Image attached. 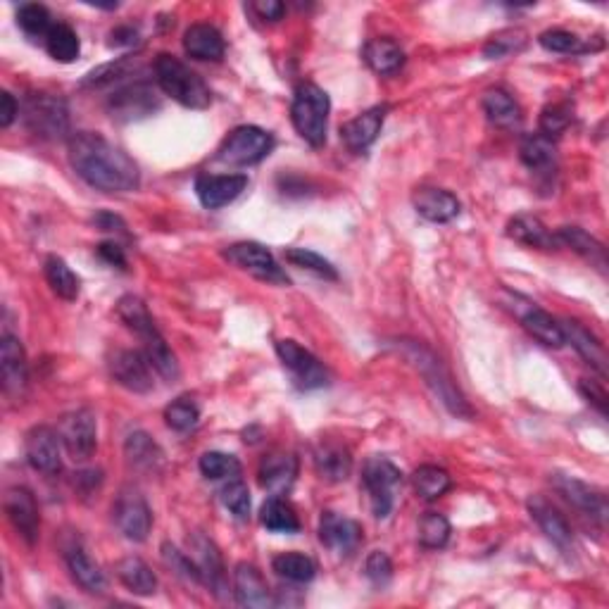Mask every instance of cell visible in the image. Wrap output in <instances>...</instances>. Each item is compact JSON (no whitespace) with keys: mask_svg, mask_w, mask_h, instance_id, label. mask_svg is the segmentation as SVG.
I'll use <instances>...</instances> for the list:
<instances>
[{"mask_svg":"<svg viewBox=\"0 0 609 609\" xmlns=\"http://www.w3.org/2000/svg\"><path fill=\"white\" fill-rule=\"evenodd\" d=\"M67 158L77 177L103 193H129L141 184V172L122 148L96 131H77L67 138Z\"/></svg>","mask_w":609,"mask_h":609,"instance_id":"6da1fadb","label":"cell"},{"mask_svg":"<svg viewBox=\"0 0 609 609\" xmlns=\"http://www.w3.org/2000/svg\"><path fill=\"white\" fill-rule=\"evenodd\" d=\"M393 345L398 348V353L403 355L419 374H422L426 386H429L433 395H436V398L445 405V410H448L450 414H455L457 419L474 417L472 405L467 403V398H464L460 388H457L455 381H452V376L448 369H445V364L438 360L436 355H433V350H429L426 345L417 343V341H395Z\"/></svg>","mask_w":609,"mask_h":609,"instance_id":"7a4b0ae2","label":"cell"},{"mask_svg":"<svg viewBox=\"0 0 609 609\" xmlns=\"http://www.w3.org/2000/svg\"><path fill=\"white\" fill-rule=\"evenodd\" d=\"M153 69L158 89L165 93V96L177 100L179 105L191 110L210 108L212 93L207 89V84L179 58H174V55L169 53H160L158 58H155Z\"/></svg>","mask_w":609,"mask_h":609,"instance_id":"3957f363","label":"cell"},{"mask_svg":"<svg viewBox=\"0 0 609 609\" xmlns=\"http://www.w3.org/2000/svg\"><path fill=\"white\" fill-rule=\"evenodd\" d=\"M331 100L322 86L305 81L293 93L291 119L293 127L303 141L312 148H322L326 143V129H329Z\"/></svg>","mask_w":609,"mask_h":609,"instance_id":"277c9868","label":"cell"},{"mask_svg":"<svg viewBox=\"0 0 609 609\" xmlns=\"http://www.w3.org/2000/svg\"><path fill=\"white\" fill-rule=\"evenodd\" d=\"M20 115L24 119V127L34 136L46 138V141H62V138L72 136L69 134V108L58 96L31 93L24 98Z\"/></svg>","mask_w":609,"mask_h":609,"instance_id":"5b68a950","label":"cell"},{"mask_svg":"<svg viewBox=\"0 0 609 609\" xmlns=\"http://www.w3.org/2000/svg\"><path fill=\"white\" fill-rule=\"evenodd\" d=\"M162 100L160 93L150 81L134 79L129 84H122L105 100V110L119 124L141 122V119L153 117L160 110Z\"/></svg>","mask_w":609,"mask_h":609,"instance_id":"8992f818","label":"cell"},{"mask_svg":"<svg viewBox=\"0 0 609 609\" xmlns=\"http://www.w3.org/2000/svg\"><path fill=\"white\" fill-rule=\"evenodd\" d=\"M403 483L400 472L388 457H369L362 467V486L369 495V505L376 519H386L395 505V491Z\"/></svg>","mask_w":609,"mask_h":609,"instance_id":"52a82bcc","label":"cell"},{"mask_svg":"<svg viewBox=\"0 0 609 609\" xmlns=\"http://www.w3.org/2000/svg\"><path fill=\"white\" fill-rule=\"evenodd\" d=\"M272 148L274 136L269 131L253 127V124H243L224 138L217 150V160L231 167H250L265 160Z\"/></svg>","mask_w":609,"mask_h":609,"instance_id":"ba28073f","label":"cell"},{"mask_svg":"<svg viewBox=\"0 0 609 609\" xmlns=\"http://www.w3.org/2000/svg\"><path fill=\"white\" fill-rule=\"evenodd\" d=\"M276 355H279L284 369L293 376V384L300 391H317V388L329 386L331 376L329 369L324 367V362L303 348L300 343L284 338V341H276Z\"/></svg>","mask_w":609,"mask_h":609,"instance_id":"9c48e42d","label":"cell"},{"mask_svg":"<svg viewBox=\"0 0 609 609\" xmlns=\"http://www.w3.org/2000/svg\"><path fill=\"white\" fill-rule=\"evenodd\" d=\"M60 441L65 445L67 455L74 462L91 460L93 452L98 448V422L96 414L89 407H79V410L67 412L60 419Z\"/></svg>","mask_w":609,"mask_h":609,"instance_id":"30bf717a","label":"cell"},{"mask_svg":"<svg viewBox=\"0 0 609 609\" xmlns=\"http://www.w3.org/2000/svg\"><path fill=\"white\" fill-rule=\"evenodd\" d=\"M224 257L231 262V265L243 269V272L253 274L255 279L267 281V284H276V286L291 284V279H288L284 269H281L279 262L274 260V255L269 253L262 243L255 241L234 243V246L224 250Z\"/></svg>","mask_w":609,"mask_h":609,"instance_id":"8fae6325","label":"cell"},{"mask_svg":"<svg viewBox=\"0 0 609 609\" xmlns=\"http://www.w3.org/2000/svg\"><path fill=\"white\" fill-rule=\"evenodd\" d=\"M550 483L571 507H576V510L583 514V517L595 521L598 526H605L609 507L605 493H602L600 488L590 486V483L569 474H552Z\"/></svg>","mask_w":609,"mask_h":609,"instance_id":"7c38bea8","label":"cell"},{"mask_svg":"<svg viewBox=\"0 0 609 609\" xmlns=\"http://www.w3.org/2000/svg\"><path fill=\"white\" fill-rule=\"evenodd\" d=\"M108 369L112 379H115V384L127 388L131 393L143 395L153 391V367H150L143 350H112L108 357Z\"/></svg>","mask_w":609,"mask_h":609,"instance_id":"4fadbf2b","label":"cell"},{"mask_svg":"<svg viewBox=\"0 0 609 609\" xmlns=\"http://www.w3.org/2000/svg\"><path fill=\"white\" fill-rule=\"evenodd\" d=\"M112 512H115V524L124 538L134 543L146 541L150 529H153V512H150L146 498L136 488H124L117 495Z\"/></svg>","mask_w":609,"mask_h":609,"instance_id":"5bb4252c","label":"cell"},{"mask_svg":"<svg viewBox=\"0 0 609 609\" xmlns=\"http://www.w3.org/2000/svg\"><path fill=\"white\" fill-rule=\"evenodd\" d=\"M5 514H8V521L12 524V529L20 533V538L27 545H34L39 541V531H41V514L39 505H36L34 493L24 486H12L5 491L3 500Z\"/></svg>","mask_w":609,"mask_h":609,"instance_id":"9a60e30c","label":"cell"},{"mask_svg":"<svg viewBox=\"0 0 609 609\" xmlns=\"http://www.w3.org/2000/svg\"><path fill=\"white\" fill-rule=\"evenodd\" d=\"M60 433L50 426H34L24 438V455L34 472L55 476L62 472V452Z\"/></svg>","mask_w":609,"mask_h":609,"instance_id":"2e32d148","label":"cell"},{"mask_svg":"<svg viewBox=\"0 0 609 609\" xmlns=\"http://www.w3.org/2000/svg\"><path fill=\"white\" fill-rule=\"evenodd\" d=\"M0 381H3V393L10 400H20L27 391V353H24L20 338L12 334H5L0 341Z\"/></svg>","mask_w":609,"mask_h":609,"instance_id":"e0dca14e","label":"cell"},{"mask_svg":"<svg viewBox=\"0 0 609 609\" xmlns=\"http://www.w3.org/2000/svg\"><path fill=\"white\" fill-rule=\"evenodd\" d=\"M319 541L341 557H350L362 543V526L355 519L338 512H322L319 517Z\"/></svg>","mask_w":609,"mask_h":609,"instance_id":"ac0fdd59","label":"cell"},{"mask_svg":"<svg viewBox=\"0 0 609 609\" xmlns=\"http://www.w3.org/2000/svg\"><path fill=\"white\" fill-rule=\"evenodd\" d=\"M529 514L538 524V529L545 533V538H548L552 545H557L564 555H569V552L574 550V533H571L569 521L564 519V514L557 510L550 500H545L543 495H531Z\"/></svg>","mask_w":609,"mask_h":609,"instance_id":"d6986e66","label":"cell"},{"mask_svg":"<svg viewBox=\"0 0 609 609\" xmlns=\"http://www.w3.org/2000/svg\"><path fill=\"white\" fill-rule=\"evenodd\" d=\"M246 188V174H200L196 179V196L207 210H219L234 203Z\"/></svg>","mask_w":609,"mask_h":609,"instance_id":"ffe728a7","label":"cell"},{"mask_svg":"<svg viewBox=\"0 0 609 609\" xmlns=\"http://www.w3.org/2000/svg\"><path fill=\"white\" fill-rule=\"evenodd\" d=\"M412 205L417 210L419 217H424L426 222L433 224H448L452 219L460 217V200H457L455 193L445 191V188L438 186H422L414 191Z\"/></svg>","mask_w":609,"mask_h":609,"instance_id":"44dd1931","label":"cell"},{"mask_svg":"<svg viewBox=\"0 0 609 609\" xmlns=\"http://www.w3.org/2000/svg\"><path fill=\"white\" fill-rule=\"evenodd\" d=\"M386 112H388L386 105H376V108L364 110L362 115L345 122L341 127V138L345 148H348L350 153H364V150L372 146L381 134V127H384Z\"/></svg>","mask_w":609,"mask_h":609,"instance_id":"7402d4cb","label":"cell"},{"mask_svg":"<svg viewBox=\"0 0 609 609\" xmlns=\"http://www.w3.org/2000/svg\"><path fill=\"white\" fill-rule=\"evenodd\" d=\"M295 476H298V460H295L291 452L284 450L269 452L265 460L260 462V469H257L260 486L272 495H284L291 491Z\"/></svg>","mask_w":609,"mask_h":609,"instance_id":"603a6c76","label":"cell"},{"mask_svg":"<svg viewBox=\"0 0 609 609\" xmlns=\"http://www.w3.org/2000/svg\"><path fill=\"white\" fill-rule=\"evenodd\" d=\"M191 550L196 552V564L200 567V574H203V583L210 586L217 598H224L229 593V583H226L222 552H219L215 541H210L203 533H196L191 538Z\"/></svg>","mask_w":609,"mask_h":609,"instance_id":"cb8c5ba5","label":"cell"},{"mask_svg":"<svg viewBox=\"0 0 609 609\" xmlns=\"http://www.w3.org/2000/svg\"><path fill=\"white\" fill-rule=\"evenodd\" d=\"M234 595H236V602L241 607L265 609V607L274 605L272 593H269V586H267L265 576H262V571L257 569L255 564H248V562L236 564Z\"/></svg>","mask_w":609,"mask_h":609,"instance_id":"d4e9b609","label":"cell"},{"mask_svg":"<svg viewBox=\"0 0 609 609\" xmlns=\"http://www.w3.org/2000/svg\"><path fill=\"white\" fill-rule=\"evenodd\" d=\"M315 469L319 479L341 483L353 472V455L348 445L338 441H322L315 448Z\"/></svg>","mask_w":609,"mask_h":609,"instance_id":"484cf974","label":"cell"},{"mask_svg":"<svg viewBox=\"0 0 609 609\" xmlns=\"http://www.w3.org/2000/svg\"><path fill=\"white\" fill-rule=\"evenodd\" d=\"M562 331H564V341L571 343V348L579 353L583 360H586L590 367L595 369V372L605 376L607 374V353H605V345H602L598 338H595L586 326L576 322V319H564Z\"/></svg>","mask_w":609,"mask_h":609,"instance_id":"4316f807","label":"cell"},{"mask_svg":"<svg viewBox=\"0 0 609 609\" xmlns=\"http://www.w3.org/2000/svg\"><path fill=\"white\" fill-rule=\"evenodd\" d=\"M519 158L533 174H541V177H552V174L557 172L555 141H550L541 131H538V134H526L521 138Z\"/></svg>","mask_w":609,"mask_h":609,"instance_id":"83f0119b","label":"cell"},{"mask_svg":"<svg viewBox=\"0 0 609 609\" xmlns=\"http://www.w3.org/2000/svg\"><path fill=\"white\" fill-rule=\"evenodd\" d=\"M65 562L74 583L89 595H103L108 590V579L105 571L98 567V562L91 560V555L84 548H69L65 552Z\"/></svg>","mask_w":609,"mask_h":609,"instance_id":"f1b7e54d","label":"cell"},{"mask_svg":"<svg viewBox=\"0 0 609 609\" xmlns=\"http://www.w3.org/2000/svg\"><path fill=\"white\" fill-rule=\"evenodd\" d=\"M184 50L193 60L219 62L224 58V36L212 24H191L184 34Z\"/></svg>","mask_w":609,"mask_h":609,"instance_id":"f546056e","label":"cell"},{"mask_svg":"<svg viewBox=\"0 0 609 609\" xmlns=\"http://www.w3.org/2000/svg\"><path fill=\"white\" fill-rule=\"evenodd\" d=\"M507 236H510L512 241L521 243V246L538 250H552L555 246H560L557 236L552 234L541 219L533 215H517L510 219V224H507Z\"/></svg>","mask_w":609,"mask_h":609,"instance_id":"4dcf8cb0","label":"cell"},{"mask_svg":"<svg viewBox=\"0 0 609 609\" xmlns=\"http://www.w3.org/2000/svg\"><path fill=\"white\" fill-rule=\"evenodd\" d=\"M124 452H127V460L131 467L141 469V472L155 474L160 472L162 464H165V452L146 431H134L127 436L124 443Z\"/></svg>","mask_w":609,"mask_h":609,"instance_id":"1f68e13d","label":"cell"},{"mask_svg":"<svg viewBox=\"0 0 609 609\" xmlns=\"http://www.w3.org/2000/svg\"><path fill=\"white\" fill-rule=\"evenodd\" d=\"M362 58L372 72L388 77L405 65V50L393 39H372L362 48Z\"/></svg>","mask_w":609,"mask_h":609,"instance_id":"d6a6232c","label":"cell"},{"mask_svg":"<svg viewBox=\"0 0 609 609\" xmlns=\"http://www.w3.org/2000/svg\"><path fill=\"white\" fill-rule=\"evenodd\" d=\"M519 317H521V326H524L538 343L548 345V348H562V345L567 343L564 341L562 324L552 315H548V312L541 310V307L529 303V307H526Z\"/></svg>","mask_w":609,"mask_h":609,"instance_id":"836d02e7","label":"cell"},{"mask_svg":"<svg viewBox=\"0 0 609 609\" xmlns=\"http://www.w3.org/2000/svg\"><path fill=\"white\" fill-rule=\"evenodd\" d=\"M117 317L122 319V324L127 326L129 331H134V334L141 338V341H146V338H153L155 334H160L158 324H155L153 315L148 312L146 303H143L138 295H122L117 303Z\"/></svg>","mask_w":609,"mask_h":609,"instance_id":"e575fe53","label":"cell"},{"mask_svg":"<svg viewBox=\"0 0 609 609\" xmlns=\"http://www.w3.org/2000/svg\"><path fill=\"white\" fill-rule=\"evenodd\" d=\"M557 241L562 243V246H567L574 250V253H579L583 260H588L590 265H595L600 269V272H605L607 269V250L598 238H593L588 234V231L579 229V226H562L560 231H557Z\"/></svg>","mask_w":609,"mask_h":609,"instance_id":"d590c367","label":"cell"},{"mask_svg":"<svg viewBox=\"0 0 609 609\" xmlns=\"http://www.w3.org/2000/svg\"><path fill=\"white\" fill-rule=\"evenodd\" d=\"M117 579L127 586L134 595H155L158 590V576L153 574V569L148 567L141 557H124V560L117 562Z\"/></svg>","mask_w":609,"mask_h":609,"instance_id":"8d00e7d4","label":"cell"},{"mask_svg":"<svg viewBox=\"0 0 609 609\" xmlns=\"http://www.w3.org/2000/svg\"><path fill=\"white\" fill-rule=\"evenodd\" d=\"M483 112L491 124L500 129H517L521 124V108L505 89H491L481 100Z\"/></svg>","mask_w":609,"mask_h":609,"instance_id":"74e56055","label":"cell"},{"mask_svg":"<svg viewBox=\"0 0 609 609\" xmlns=\"http://www.w3.org/2000/svg\"><path fill=\"white\" fill-rule=\"evenodd\" d=\"M43 274H46L48 286L53 288V293L58 298L67 300V303H74L81 293V281L79 276L72 272V267L67 265L65 260L58 255H48L46 262H43Z\"/></svg>","mask_w":609,"mask_h":609,"instance_id":"f35d334b","label":"cell"},{"mask_svg":"<svg viewBox=\"0 0 609 609\" xmlns=\"http://www.w3.org/2000/svg\"><path fill=\"white\" fill-rule=\"evenodd\" d=\"M138 69V58H131V55H124V58H117L112 62H105L96 69H91L84 79H81V86L84 89H105V86H122V81H127L131 77V72Z\"/></svg>","mask_w":609,"mask_h":609,"instance_id":"ab89813d","label":"cell"},{"mask_svg":"<svg viewBox=\"0 0 609 609\" xmlns=\"http://www.w3.org/2000/svg\"><path fill=\"white\" fill-rule=\"evenodd\" d=\"M260 521L267 531L274 533H298L300 531V519L295 514L291 502H286L279 495H272L260 510Z\"/></svg>","mask_w":609,"mask_h":609,"instance_id":"60d3db41","label":"cell"},{"mask_svg":"<svg viewBox=\"0 0 609 609\" xmlns=\"http://www.w3.org/2000/svg\"><path fill=\"white\" fill-rule=\"evenodd\" d=\"M143 343V353H146L150 367L158 372L162 379L169 381V384H174V381L179 379L181 369H179V362H177V355L172 353V348H169L165 336L158 334L153 338H148V341H141Z\"/></svg>","mask_w":609,"mask_h":609,"instance_id":"b9f144b4","label":"cell"},{"mask_svg":"<svg viewBox=\"0 0 609 609\" xmlns=\"http://www.w3.org/2000/svg\"><path fill=\"white\" fill-rule=\"evenodd\" d=\"M272 569L291 583H310L317 576V564L303 552H281L272 560Z\"/></svg>","mask_w":609,"mask_h":609,"instance_id":"7bdbcfd3","label":"cell"},{"mask_svg":"<svg viewBox=\"0 0 609 609\" xmlns=\"http://www.w3.org/2000/svg\"><path fill=\"white\" fill-rule=\"evenodd\" d=\"M46 50L53 60L65 62V65L74 62L81 53V41L77 31L69 27V24H53V29H50L46 36Z\"/></svg>","mask_w":609,"mask_h":609,"instance_id":"ee69618b","label":"cell"},{"mask_svg":"<svg viewBox=\"0 0 609 609\" xmlns=\"http://www.w3.org/2000/svg\"><path fill=\"white\" fill-rule=\"evenodd\" d=\"M412 486H414V491H417L419 498L438 500L441 495L450 491L452 481H450V474L445 472V469L436 467V464H422L419 469H414Z\"/></svg>","mask_w":609,"mask_h":609,"instance_id":"f6af8a7d","label":"cell"},{"mask_svg":"<svg viewBox=\"0 0 609 609\" xmlns=\"http://www.w3.org/2000/svg\"><path fill=\"white\" fill-rule=\"evenodd\" d=\"M529 43V34L524 29L512 27V29H502L498 34L491 36V41L483 46V55L488 60H505L510 58L512 53H521Z\"/></svg>","mask_w":609,"mask_h":609,"instance_id":"bcb514c9","label":"cell"},{"mask_svg":"<svg viewBox=\"0 0 609 609\" xmlns=\"http://www.w3.org/2000/svg\"><path fill=\"white\" fill-rule=\"evenodd\" d=\"M198 467L200 474L212 481H222V479L229 481L241 476V462H238V457L229 455V452H219V450L205 452V455L200 457Z\"/></svg>","mask_w":609,"mask_h":609,"instance_id":"7dc6e473","label":"cell"},{"mask_svg":"<svg viewBox=\"0 0 609 609\" xmlns=\"http://www.w3.org/2000/svg\"><path fill=\"white\" fill-rule=\"evenodd\" d=\"M284 257H286V262H291L293 267H300V269H305V272H312V274L322 276V279H329V281H336L338 279L336 267L331 265V262L326 260V257L315 253V250L286 248L284 250Z\"/></svg>","mask_w":609,"mask_h":609,"instance_id":"c3c4849f","label":"cell"},{"mask_svg":"<svg viewBox=\"0 0 609 609\" xmlns=\"http://www.w3.org/2000/svg\"><path fill=\"white\" fill-rule=\"evenodd\" d=\"M450 541V521L438 512H426L419 521V543L426 550H441Z\"/></svg>","mask_w":609,"mask_h":609,"instance_id":"681fc988","label":"cell"},{"mask_svg":"<svg viewBox=\"0 0 609 609\" xmlns=\"http://www.w3.org/2000/svg\"><path fill=\"white\" fill-rule=\"evenodd\" d=\"M17 24H20L22 31L31 39H46L48 31L53 29V22H50V12L46 5L41 3H24L20 10H17Z\"/></svg>","mask_w":609,"mask_h":609,"instance_id":"f907efd6","label":"cell"},{"mask_svg":"<svg viewBox=\"0 0 609 609\" xmlns=\"http://www.w3.org/2000/svg\"><path fill=\"white\" fill-rule=\"evenodd\" d=\"M160 552H162V562H165L181 581L203 583V574H200V567L196 564V560H191V555L181 552L177 545H172L169 541L162 543Z\"/></svg>","mask_w":609,"mask_h":609,"instance_id":"816d5d0a","label":"cell"},{"mask_svg":"<svg viewBox=\"0 0 609 609\" xmlns=\"http://www.w3.org/2000/svg\"><path fill=\"white\" fill-rule=\"evenodd\" d=\"M571 119H574V108H571L569 103H552L543 108L541 119H538V127H541L543 136L555 141L557 136H562L564 131L569 129Z\"/></svg>","mask_w":609,"mask_h":609,"instance_id":"f5cc1de1","label":"cell"},{"mask_svg":"<svg viewBox=\"0 0 609 609\" xmlns=\"http://www.w3.org/2000/svg\"><path fill=\"white\" fill-rule=\"evenodd\" d=\"M198 419H200V407L193 403L191 398H177L172 405H167L165 410L167 426L179 433L196 429Z\"/></svg>","mask_w":609,"mask_h":609,"instance_id":"db71d44e","label":"cell"},{"mask_svg":"<svg viewBox=\"0 0 609 609\" xmlns=\"http://www.w3.org/2000/svg\"><path fill=\"white\" fill-rule=\"evenodd\" d=\"M222 495L224 507L234 514L236 519H248L250 517V491L241 479H229L224 483V488L219 491Z\"/></svg>","mask_w":609,"mask_h":609,"instance_id":"11a10c76","label":"cell"},{"mask_svg":"<svg viewBox=\"0 0 609 609\" xmlns=\"http://www.w3.org/2000/svg\"><path fill=\"white\" fill-rule=\"evenodd\" d=\"M538 43H541L545 50H550V53H562V55L583 53V50H586L581 46L579 36L571 34V31H564V29L543 31V34L538 36Z\"/></svg>","mask_w":609,"mask_h":609,"instance_id":"9f6ffc18","label":"cell"},{"mask_svg":"<svg viewBox=\"0 0 609 609\" xmlns=\"http://www.w3.org/2000/svg\"><path fill=\"white\" fill-rule=\"evenodd\" d=\"M364 576L372 581L376 588H386L393 579V562L384 550H374L364 562Z\"/></svg>","mask_w":609,"mask_h":609,"instance_id":"6f0895ef","label":"cell"},{"mask_svg":"<svg viewBox=\"0 0 609 609\" xmlns=\"http://www.w3.org/2000/svg\"><path fill=\"white\" fill-rule=\"evenodd\" d=\"M579 391H581L583 398H586L588 403L595 407V410H598L600 414H607V391H605V386L598 384V381L581 379Z\"/></svg>","mask_w":609,"mask_h":609,"instance_id":"680465c9","label":"cell"},{"mask_svg":"<svg viewBox=\"0 0 609 609\" xmlns=\"http://www.w3.org/2000/svg\"><path fill=\"white\" fill-rule=\"evenodd\" d=\"M141 41V34H138L136 27L131 24H122V27H115L110 31V48H134Z\"/></svg>","mask_w":609,"mask_h":609,"instance_id":"91938a15","label":"cell"},{"mask_svg":"<svg viewBox=\"0 0 609 609\" xmlns=\"http://www.w3.org/2000/svg\"><path fill=\"white\" fill-rule=\"evenodd\" d=\"M20 103H17L15 96L10 91L0 93V127L8 129L12 122H15L17 115H20Z\"/></svg>","mask_w":609,"mask_h":609,"instance_id":"94428289","label":"cell"},{"mask_svg":"<svg viewBox=\"0 0 609 609\" xmlns=\"http://www.w3.org/2000/svg\"><path fill=\"white\" fill-rule=\"evenodd\" d=\"M98 255L103 257V260L108 262V265H112V267H119V269L127 267V255H124V248L119 246V243H115V241L100 243Z\"/></svg>","mask_w":609,"mask_h":609,"instance_id":"6125c7cd","label":"cell"},{"mask_svg":"<svg viewBox=\"0 0 609 609\" xmlns=\"http://www.w3.org/2000/svg\"><path fill=\"white\" fill-rule=\"evenodd\" d=\"M253 10L257 12V15L262 17V20L267 22H279L281 17H284L286 12V5L279 3V0H260V3L253 5Z\"/></svg>","mask_w":609,"mask_h":609,"instance_id":"be15d7a7","label":"cell"},{"mask_svg":"<svg viewBox=\"0 0 609 609\" xmlns=\"http://www.w3.org/2000/svg\"><path fill=\"white\" fill-rule=\"evenodd\" d=\"M93 224H96L100 231H119V234H127V226H124V222L117 215H112V212H100V215L93 217Z\"/></svg>","mask_w":609,"mask_h":609,"instance_id":"e7e4bbea","label":"cell"}]
</instances>
